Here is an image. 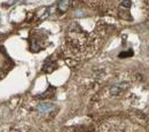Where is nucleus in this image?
Masks as SVG:
<instances>
[{
  "label": "nucleus",
  "instance_id": "6",
  "mask_svg": "<svg viewBox=\"0 0 149 132\" xmlns=\"http://www.w3.org/2000/svg\"><path fill=\"white\" fill-rule=\"evenodd\" d=\"M120 6H122V7H127V8H130L131 7V0H124V1L120 3Z\"/></svg>",
  "mask_w": 149,
  "mask_h": 132
},
{
  "label": "nucleus",
  "instance_id": "4",
  "mask_svg": "<svg viewBox=\"0 0 149 132\" xmlns=\"http://www.w3.org/2000/svg\"><path fill=\"white\" fill-rule=\"evenodd\" d=\"M68 6H69L68 0H58V9L61 12H65L67 8H68Z\"/></svg>",
  "mask_w": 149,
  "mask_h": 132
},
{
  "label": "nucleus",
  "instance_id": "5",
  "mask_svg": "<svg viewBox=\"0 0 149 132\" xmlns=\"http://www.w3.org/2000/svg\"><path fill=\"white\" fill-rule=\"evenodd\" d=\"M131 55H133V52H132V51H130L129 53H127V52H122V53L118 55V57L124 59V57H131Z\"/></svg>",
  "mask_w": 149,
  "mask_h": 132
},
{
  "label": "nucleus",
  "instance_id": "2",
  "mask_svg": "<svg viewBox=\"0 0 149 132\" xmlns=\"http://www.w3.org/2000/svg\"><path fill=\"white\" fill-rule=\"evenodd\" d=\"M47 40V36H45L42 32H35L31 37H30V45L32 51H40L44 48L45 46V41Z\"/></svg>",
  "mask_w": 149,
  "mask_h": 132
},
{
  "label": "nucleus",
  "instance_id": "3",
  "mask_svg": "<svg viewBox=\"0 0 149 132\" xmlns=\"http://www.w3.org/2000/svg\"><path fill=\"white\" fill-rule=\"evenodd\" d=\"M54 109V105L53 103H40L39 106L37 107V110L40 114H46V113H49L51 110Z\"/></svg>",
  "mask_w": 149,
  "mask_h": 132
},
{
  "label": "nucleus",
  "instance_id": "1",
  "mask_svg": "<svg viewBox=\"0 0 149 132\" xmlns=\"http://www.w3.org/2000/svg\"><path fill=\"white\" fill-rule=\"evenodd\" d=\"M67 46L76 55H85L92 47L91 35L85 32L78 23H72L68 29L67 34Z\"/></svg>",
  "mask_w": 149,
  "mask_h": 132
}]
</instances>
